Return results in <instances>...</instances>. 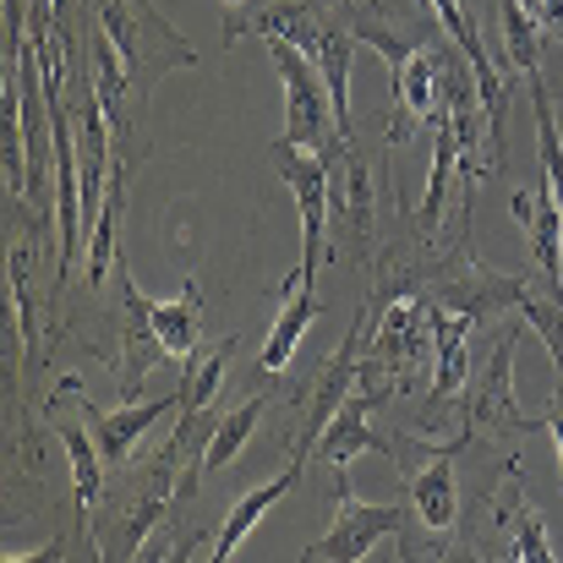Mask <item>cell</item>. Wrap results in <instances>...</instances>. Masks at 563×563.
Returning a JSON list of instances; mask_svg holds the SVG:
<instances>
[{
  "mask_svg": "<svg viewBox=\"0 0 563 563\" xmlns=\"http://www.w3.org/2000/svg\"><path fill=\"white\" fill-rule=\"evenodd\" d=\"M454 170H460V143H454V126H449L443 110H438V115H432V176H427V197H421V208H416L421 235H438V230H443Z\"/></svg>",
  "mask_w": 563,
  "mask_h": 563,
  "instance_id": "cell-17",
  "label": "cell"
},
{
  "mask_svg": "<svg viewBox=\"0 0 563 563\" xmlns=\"http://www.w3.org/2000/svg\"><path fill=\"white\" fill-rule=\"evenodd\" d=\"M515 351H520V329H509L493 345L487 373L471 383V394H465V432H476V427H504V432H537V427H548V421H537V416H526L515 405Z\"/></svg>",
  "mask_w": 563,
  "mask_h": 563,
  "instance_id": "cell-5",
  "label": "cell"
},
{
  "mask_svg": "<svg viewBox=\"0 0 563 563\" xmlns=\"http://www.w3.org/2000/svg\"><path fill=\"white\" fill-rule=\"evenodd\" d=\"M531 110H537V143H542V187L553 191L563 208V132H559L553 93H548L542 71H531Z\"/></svg>",
  "mask_w": 563,
  "mask_h": 563,
  "instance_id": "cell-21",
  "label": "cell"
},
{
  "mask_svg": "<svg viewBox=\"0 0 563 563\" xmlns=\"http://www.w3.org/2000/svg\"><path fill=\"white\" fill-rule=\"evenodd\" d=\"M498 509V504H493ZM504 509L515 515V537H509V559L515 563H553V542H548V526L520 504V487L509 482V493H504Z\"/></svg>",
  "mask_w": 563,
  "mask_h": 563,
  "instance_id": "cell-24",
  "label": "cell"
},
{
  "mask_svg": "<svg viewBox=\"0 0 563 563\" xmlns=\"http://www.w3.org/2000/svg\"><path fill=\"white\" fill-rule=\"evenodd\" d=\"M334 498H340V520H334V531H323V542L307 548L301 559L356 563V559H367L383 537H399V531L410 526V509H405V504H362L356 487H351V476H345V465L334 471Z\"/></svg>",
  "mask_w": 563,
  "mask_h": 563,
  "instance_id": "cell-3",
  "label": "cell"
},
{
  "mask_svg": "<svg viewBox=\"0 0 563 563\" xmlns=\"http://www.w3.org/2000/svg\"><path fill=\"white\" fill-rule=\"evenodd\" d=\"M515 219H520V230H526V241H531V252H537V263H542V274H548V285H553V296H563V208L559 197L542 187V191H515Z\"/></svg>",
  "mask_w": 563,
  "mask_h": 563,
  "instance_id": "cell-12",
  "label": "cell"
},
{
  "mask_svg": "<svg viewBox=\"0 0 563 563\" xmlns=\"http://www.w3.org/2000/svg\"><path fill=\"white\" fill-rule=\"evenodd\" d=\"M388 77H394V137H405V126H421V121L438 115L432 110V88L443 77V49L438 44L432 49H410L405 60L388 66Z\"/></svg>",
  "mask_w": 563,
  "mask_h": 563,
  "instance_id": "cell-11",
  "label": "cell"
},
{
  "mask_svg": "<svg viewBox=\"0 0 563 563\" xmlns=\"http://www.w3.org/2000/svg\"><path fill=\"white\" fill-rule=\"evenodd\" d=\"M115 296H121V399L143 394V373L165 362L159 329H154V301L137 290L126 257H115Z\"/></svg>",
  "mask_w": 563,
  "mask_h": 563,
  "instance_id": "cell-6",
  "label": "cell"
},
{
  "mask_svg": "<svg viewBox=\"0 0 563 563\" xmlns=\"http://www.w3.org/2000/svg\"><path fill=\"white\" fill-rule=\"evenodd\" d=\"M60 443H66V454H71V498H77V515H93V504H99V493H104V454H99L93 432L77 427V421H60Z\"/></svg>",
  "mask_w": 563,
  "mask_h": 563,
  "instance_id": "cell-19",
  "label": "cell"
},
{
  "mask_svg": "<svg viewBox=\"0 0 563 563\" xmlns=\"http://www.w3.org/2000/svg\"><path fill=\"white\" fill-rule=\"evenodd\" d=\"M356 27H340L323 16V38H318V71L329 82V99H334V121H340V137L351 143V60H356Z\"/></svg>",
  "mask_w": 563,
  "mask_h": 563,
  "instance_id": "cell-16",
  "label": "cell"
},
{
  "mask_svg": "<svg viewBox=\"0 0 563 563\" xmlns=\"http://www.w3.org/2000/svg\"><path fill=\"white\" fill-rule=\"evenodd\" d=\"M263 405H268V399H263V394H252L246 405L224 410V421H219V432H213V443H208V454H202V471H224V465H235V460H241L246 438L257 432Z\"/></svg>",
  "mask_w": 563,
  "mask_h": 563,
  "instance_id": "cell-22",
  "label": "cell"
},
{
  "mask_svg": "<svg viewBox=\"0 0 563 563\" xmlns=\"http://www.w3.org/2000/svg\"><path fill=\"white\" fill-rule=\"evenodd\" d=\"M367 323H373V312L362 307L356 323L345 329L340 351L318 367V383H312V399H307V421H301V443H296V454H307V449L323 438V427L334 421V410L356 394V377H362V334H367Z\"/></svg>",
  "mask_w": 563,
  "mask_h": 563,
  "instance_id": "cell-7",
  "label": "cell"
},
{
  "mask_svg": "<svg viewBox=\"0 0 563 563\" xmlns=\"http://www.w3.org/2000/svg\"><path fill=\"white\" fill-rule=\"evenodd\" d=\"M410 509H416V520H421V526H427L432 537L454 531V520H460V487H454V449H432L427 471H416V476H410Z\"/></svg>",
  "mask_w": 563,
  "mask_h": 563,
  "instance_id": "cell-14",
  "label": "cell"
},
{
  "mask_svg": "<svg viewBox=\"0 0 563 563\" xmlns=\"http://www.w3.org/2000/svg\"><path fill=\"white\" fill-rule=\"evenodd\" d=\"M235 5H241V0H224V11H230V16H235Z\"/></svg>",
  "mask_w": 563,
  "mask_h": 563,
  "instance_id": "cell-28",
  "label": "cell"
},
{
  "mask_svg": "<svg viewBox=\"0 0 563 563\" xmlns=\"http://www.w3.org/2000/svg\"><path fill=\"white\" fill-rule=\"evenodd\" d=\"M154 329H159V345L176 367L202 351V290H197L191 274L181 279V290L170 301H154Z\"/></svg>",
  "mask_w": 563,
  "mask_h": 563,
  "instance_id": "cell-15",
  "label": "cell"
},
{
  "mask_svg": "<svg viewBox=\"0 0 563 563\" xmlns=\"http://www.w3.org/2000/svg\"><path fill=\"white\" fill-rule=\"evenodd\" d=\"M312 279H318V274H307V268H290V274H285V285H279L285 307H279V318H274V329H268V340H263V351H257V373H285V367H290L301 334H307L312 318H318V290H312Z\"/></svg>",
  "mask_w": 563,
  "mask_h": 563,
  "instance_id": "cell-9",
  "label": "cell"
},
{
  "mask_svg": "<svg viewBox=\"0 0 563 563\" xmlns=\"http://www.w3.org/2000/svg\"><path fill=\"white\" fill-rule=\"evenodd\" d=\"M373 410H377V399L367 394V388H356L340 410H334V421L323 427V438H318V460L323 465H351L362 449H383L388 454V438H377L373 432Z\"/></svg>",
  "mask_w": 563,
  "mask_h": 563,
  "instance_id": "cell-13",
  "label": "cell"
},
{
  "mask_svg": "<svg viewBox=\"0 0 563 563\" xmlns=\"http://www.w3.org/2000/svg\"><path fill=\"white\" fill-rule=\"evenodd\" d=\"M268 55H274L279 82H285V143H296L307 154H345L351 143L340 137L334 99H329L318 60L307 49H296L290 38H268Z\"/></svg>",
  "mask_w": 563,
  "mask_h": 563,
  "instance_id": "cell-2",
  "label": "cell"
},
{
  "mask_svg": "<svg viewBox=\"0 0 563 563\" xmlns=\"http://www.w3.org/2000/svg\"><path fill=\"white\" fill-rule=\"evenodd\" d=\"M526 11H537L542 22H553V27H563V0H520Z\"/></svg>",
  "mask_w": 563,
  "mask_h": 563,
  "instance_id": "cell-26",
  "label": "cell"
},
{
  "mask_svg": "<svg viewBox=\"0 0 563 563\" xmlns=\"http://www.w3.org/2000/svg\"><path fill=\"white\" fill-rule=\"evenodd\" d=\"M432 296L449 301V307H460V312H471V318L482 323V318L498 312V307H520L526 279H515V274H493V268H482L476 257H454V263L438 274Z\"/></svg>",
  "mask_w": 563,
  "mask_h": 563,
  "instance_id": "cell-8",
  "label": "cell"
},
{
  "mask_svg": "<svg viewBox=\"0 0 563 563\" xmlns=\"http://www.w3.org/2000/svg\"><path fill=\"white\" fill-rule=\"evenodd\" d=\"M296 476H301V460H296L290 471H279L274 482L252 487V493H246V498H241V504L230 509V520L219 526V537H213V559H219V563L235 559V548H241V542L252 537V526H257V520H263V515H268V509H274V504H279V498H285L290 487H296Z\"/></svg>",
  "mask_w": 563,
  "mask_h": 563,
  "instance_id": "cell-18",
  "label": "cell"
},
{
  "mask_svg": "<svg viewBox=\"0 0 563 563\" xmlns=\"http://www.w3.org/2000/svg\"><path fill=\"white\" fill-rule=\"evenodd\" d=\"M542 421H548V432H553V443H559V465H563V394L553 399V410H548Z\"/></svg>",
  "mask_w": 563,
  "mask_h": 563,
  "instance_id": "cell-27",
  "label": "cell"
},
{
  "mask_svg": "<svg viewBox=\"0 0 563 563\" xmlns=\"http://www.w3.org/2000/svg\"><path fill=\"white\" fill-rule=\"evenodd\" d=\"M99 27L110 33V44L126 60L132 77V99L154 93L165 71L197 66V49L165 22V11L154 0H99Z\"/></svg>",
  "mask_w": 563,
  "mask_h": 563,
  "instance_id": "cell-1",
  "label": "cell"
},
{
  "mask_svg": "<svg viewBox=\"0 0 563 563\" xmlns=\"http://www.w3.org/2000/svg\"><path fill=\"white\" fill-rule=\"evenodd\" d=\"M334 159L345 154H307L296 143H274V170L279 181L296 191V208H301V268L318 274L323 263V224H329V191H334Z\"/></svg>",
  "mask_w": 563,
  "mask_h": 563,
  "instance_id": "cell-4",
  "label": "cell"
},
{
  "mask_svg": "<svg viewBox=\"0 0 563 563\" xmlns=\"http://www.w3.org/2000/svg\"><path fill=\"white\" fill-rule=\"evenodd\" d=\"M235 334L230 340H219L208 356L197 351L191 362H181V410H202V405H213V394H219V383H224V367H230V356H235Z\"/></svg>",
  "mask_w": 563,
  "mask_h": 563,
  "instance_id": "cell-20",
  "label": "cell"
},
{
  "mask_svg": "<svg viewBox=\"0 0 563 563\" xmlns=\"http://www.w3.org/2000/svg\"><path fill=\"white\" fill-rule=\"evenodd\" d=\"M362 5H373V0H362Z\"/></svg>",
  "mask_w": 563,
  "mask_h": 563,
  "instance_id": "cell-29",
  "label": "cell"
},
{
  "mask_svg": "<svg viewBox=\"0 0 563 563\" xmlns=\"http://www.w3.org/2000/svg\"><path fill=\"white\" fill-rule=\"evenodd\" d=\"M170 410H181V394H165V399H148V405H143V399H126L121 410L88 405L82 416H88V432H93L104 465H126V460H132V443H137L159 416H170Z\"/></svg>",
  "mask_w": 563,
  "mask_h": 563,
  "instance_id": "cell-10",
  "label": "cell"
},
{
  "mask_svg": "<svg viewBox=\"0 0 563 563\" xmlns=\"http://www.w3.org/2000/svg\"><path fill=\"white\" fill-rule=\"evenodd\" d=\"M504 49L520 77H531L542 66V16L526 11L520 0H504Z\"/></svg>",
  "mask_w": 563,
  "mask_h": 563,
  "instance_id": "cell-23",
  "label": "cell"
},
{
  "mask_svg": "<svg viewBox=\"0 0 563 563\" xmlns=\"http://www.w3.org/2000/svg\"><path fill=\"white\" fill-rule=\"evenodd\" d=\"M345 208H351V230L373 235V176L351 148H345Z\"/></svg>",
  "mask_w": 563,
  "mask_h": 563,
  "instance_id": "cell-25",
  "label": "cell"
}]
</instances>
